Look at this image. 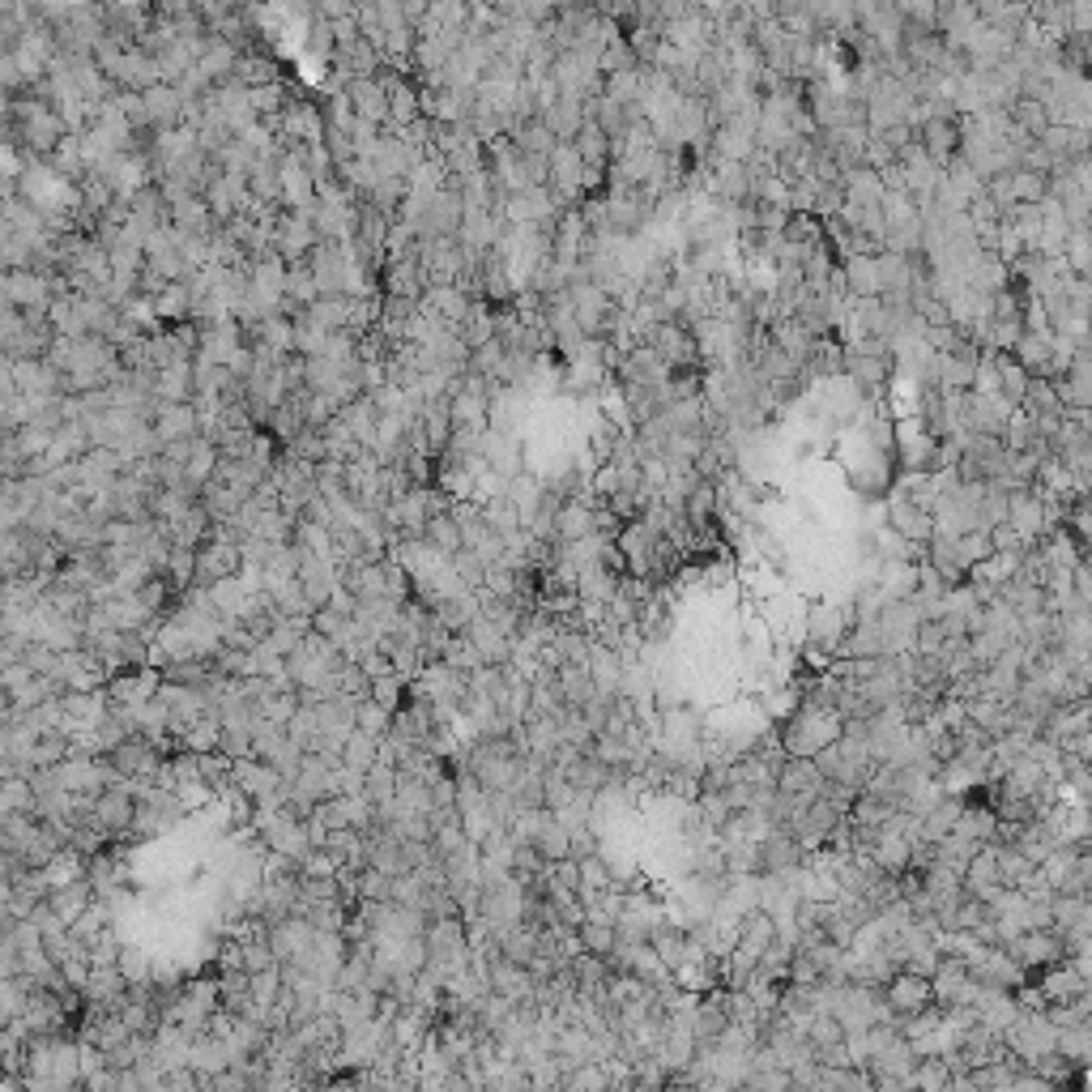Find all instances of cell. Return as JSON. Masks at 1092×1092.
Wrapping results in <instances>:
<instances>
[{
  "mask_svg": "<svg viewBox=\"0 0 1092 1092\" xmlns=\"http://www.w3.org/2000/svg\"><path fill=\"white\" fill-rule=\"evenodd\" d=\"M777 738L785 747V755L794 760H811L816 751L833 747L841 738V718L833 709H820V705H803L785 726H777Z\"/></svg>",
  "mask_w": 1092,
  "mask_h": 1092,
  "instance_id": "6da1fadb",
  "label": "cell"
},
{
  "mask_svg": "<svg viewBox=\"0 0 1092 1092\" xmlns=\"http://www.w3.org/2000/svg\"><path fill=\"white\" fill-rule=\"evenodd\" d=\"M1007 952H1011V961L1024 973H1041V969H1050V965H1063V961H1067L1063 939H1059L1054 926H1046V931H1020V935L1007 944Z\"/></svg>",
  "mask_w": 1092,
  "mask_h": 1092,
  "instance_id": "7a4b0ae2",
  "label": "cell"
},
{
  "mask_svg": "<svg viewBox=\"0 0 1092 1092\" xmlns=\"http://www.w3.org/2000/svg\"><path fill=\"white\" fill-rule=\"evenodd\" d=\"M879 998H883V1007L892 1011V1020H909V1016H918V1011H926V1007L935 1003L931 981H926V977H913V973H892V977L879 985Z\"/></svg>",
  "mask_w": 1092,
  "mask_h": 1092,
  "instance_id": "3957f363",
  "label": "cell"
},
{
  "mask_svg": "<svg viewBox=\"0 0 1092 1092\" xmlns=\"http://www.w3.org/2000/svg\"><path fill=\"white\" fill-rule=\"evenodd\" d=\"M243 572V559H240V542H201L197 547V568H193V585L197 590H210V585H218V581H231V577H240Z\"/></svg>",
  "mask_w": 1092,
  "mask_h": 1092,
  "instance_id": "277c9868",
  "label": "cell"
},
{
  "mask_svg": "<svg viewBox=\"0 0 1092 1092\" xmlns=\"http://www.w3.org/2000/svg\"><path fill=\"white\" fill-rule=\"evenodd\" d=\"M316 231H312V218L308 214H295V210H278L273 218V252L286 260V265H299L308 260V252L316 247Z\"/></svg>",
  "mask_w": 1092,
  "mask_h": 1092,
  "instance_id": "5b68a950",
  "label": "cell"
},
{
  "mask_svg": "<svg viewBox=\"0 0 1092 1092\" xmlns=\"http://www.w3.org/2000/svg\"><path fill=\"white\" fill-rule=\"evenodd\" d=\"M961 892L973 896V900H985V905L998 900L1003 883H998V846H994V841H985V846L973 850V857L965 862V870H961Z\"/></svg>",
  "mask_w": 1092,
  "mask_h": 1092,
  "instance_id": "8992f818",
  "label": "cell"
},
{
  "mask_svg": "<svg viewBox=\"0 0 1092 1092\" xmlns=\"http://www.w3.org/2000/svg\"><path fill=\"white\" fill-rule=\"evenodd\" d=\"M755 853H760V875L764 879H785L803 866L807 850L785 833V828H768L760 841H755Z\"/></svg>",
  "mask_w": 1092,
  "mask_h": 1092,
  "instance_id": "52a82bcc",
  "label": "cell"
},
{
  "mask_svg": "<svg viewBox=\"0 0 1092 1092\" xmlns=\"http://www.w3.org/2000/svg\"><path fill=\"white\" fill-rule=\"evenodd\" d=\"M888 529L896 534V538H905V542H913V547H926L931 542V534H935V521H931V512L926 508H918V504H909V499H900V495H892L888 491Z\"/></svg>",
  "mask_w": 1092,
  "mask_h": 1092,
  "instance_id": "ba28073f",
  "label": "cell"
},
{
  "mask_svg": "<svg viewBox=\"0 0 1092 1092\" xmlns=\"http://www.w3.org/2000/svg\"><path fill=\"white\" fill-rule=\"evenodd\" d=\"M913 137H918V145L926 150V158H931L939 171H944L948 162L961 158V128H956V120L931 116V120H922L913 128Z\"/></svg>",
  "mask_w": 1092,
  "mask_h": 1092,
  "instance_id": "9c48e42d",
  "label": "cell"
},
{
  "mask_svg": "<svg viewBox=\"0 0 1092 1092\" xmlns=\"http://www.w3.org/2000/svg\"><path fill=\"white\" fill-rule=\"evenodd\" d=\"M384 278V295L388 299H406V303H419L427 282H423V269H419V256H401V260H384L380 269Z\"/></svg>",
  "mask_w": 1092,
  "mask_h": 1092,
  "instance_id": "30bf717a",
  "label": "cell"
},
{
  "mask_svg": "<svg viewBox=\"0 0 1092 1092\" xmlns=\"http://www.w3.org/2000/svg\"><path fill=\"white\" fill-rule=\"evenodd\" d=\"M1033 981H1037V990L1046 994V1003L1054 1007V1003H1072V998H1080V994H1092V981L1089 977H1080V973L1072 969L1067 961L1063 965H1050V969L1033 973Z\"/></svg>",
  "mask_w": 1092,
  "mask_h": 1092,
  "instance_id": "8fae6325",
  "label": "cell"
},
{
  "mask_svg": "<svg viewBox=\"0 0 1092 1092\" xmlns=\"http://www.w3.org/2000/svg\"><path fill=\"white\" fill-rule=\"evenodd\" d=\"M346 99H351L355 120L375 124V128L384 132V124H388V95H384V86H380L375 77H359V82H351V86H346Z\"/></svg>",
  "mask_w": 1092,
  "mask_h": 1092,
  "instance_id": "7c38bea8",
  "label": "cell"
},
{
  "mask_svg": "<svg viewBox=\"0 0 1092 1092\" xmlns=\"http://www.w3.org/2000/svg\"><path fill=\"white\" fill-rule=\"evenodd\" d=\"M777 790L790 794V798H798V803H811V798H820L824 777H820L816 760H794V755H790L785 768L777 772Z\"/></svg>",
  "mask_w": 1092,
  "mask_h": 1092,
  "instance_id": "4fadbf2b",
  "label": "cell"
},
{
  "mask_svg": "<svg viewBox=\"0 0 1092 1092\" xmlns=\"http://www.w3.org/2000/svg\"><path fill=\"white\" fill-rule=\"evenodd\" d=\"M141 108H145V124L154 128V132H171V128H180V108H184V99H180V90L175 86H150L145 95H141Z\"/></svg>",
  "mask_w": 1092,
  "mask_h": 1092,
  "instance_id": "5bb4252c",
  "label": "cell"
},
{
  "mask_svg": "<svg viewBox=\"0 0 1092 1092\" xmlns=\"http://www.w3.org/2000/svg\"><path fill=\"white\" fill-rule=\"evenodd\" d=\"M150 427L158 436V449L175 444V440H197V410L193 406H167V401H158V414H154Z\"/></svg>",
  "mask_w": 1092,
  "mask_h": 1092,
  "instance_id": "9a60e30c",
  "label": "cell"
},
{
  "mask_svg": "<svg viewBox=\"0 0 1092 1092\" xmlns=\"http://www.w3.org/2000/svg\"><path fill=\"white\" fill-rule=\"evenodd\" d=\"M414 423H419V431H423V440H427L431 457H440V453L449 449V436H453L449 397H444V401H423V406H419V414H414Z\"/></svg>",
  "mask_w": 1092,
  "mask_h": 1092,
  "instance_id": "2e32d148",
  "label": "cell"
},
{
  "mask_svg": "<svg viewBox=\"0 0 1092 1092\" xmlns=\"http://www.w3.org/2000/svg\"><path fill=\"white\" fill-rule=\"evenodd\" d=\"M594 534V495L585 499H568L555 512V542H581Z\"/></svg>",
  "mask_w": 1092,
  "mask_h": 1092,
  "instance_id": "e0dca14e",
  "label": "cell"
},
{
  "mask_svg": "<svg viewBox=\"0 0 1092 1092\" xmlns=\"http://www.w3.org/2000/svg\"><path fill=\"white\" fill-rule=\"evenodd\" d=\"M585 670H590V679H594V692H598V696H619L623 657H619L614 649L598 644V640H590V657H585Z\"/></svg>",
  "mask_w": 1092,
  "mask_h": 1092,
  "instance_id": "ac0fdd59",
  "label": "cell"
},
{
  "mask_svg": "<svg viewBox=\"0 0 1092 1092\" xmlns=\"http://www.w3.org/2000/svg\"><path fill=\"white\" fill-rule=\"evenodd\" d=\"M555 692H559V705H564L568 713H581V709L598 696L585 666H559V670H555Z\"/></svg>",
  "mask_w": 1092,
  "mask_h": 1092,
  "instance_id": "d6986e66",
  "label": "cell"
},
{
  "mask_svg": "<svg viewBox=\"0 0 1092 1092\" xmlns=\"http://www.w3.org/2000/svg\"><path fill=\"white\" fill-rule=\"evenodd\" d=\"M649 948H653V956H657L666 969L675 973L683 965V956H687V931H683L679 922L662 918V922L649 931Z\"/></svg>",
  "mask_w": 1092,
  "mask_h": 1092,
  "instance_id": "ffe728a7",
  "label": "cell"
},
{
  "mask_svg": "<svg viewBox=\"0 0 1092 1092\" xmlns=\"http://www.w3.org/2000/svg\"><path fill=\"white\" fill-rule=\"evenodd\" d=\"M841 273H846V295L850 299H879L883 295V282H879V256H850L841 260Z\"/></svg>",
  "mask_w": 1092,
  "mask_h": 1092,
  "instance_id": "44dd1931",
  "label": "cell"
},
{
  "mask_svg": "<svg viewBox=\"0 0 1092 1092\" xmlns=\"http://www.w3.org/2000/svg\"><path fill=\"white\" fill-rule=\"evenodd\" d=\"M1050 926L1059 935H1072V931H1092V905L1089 896H1059L1050 900Z\"/></svg>",
  "mask_w": 1092,
  "mask_h": 1092,
  "instance_id": "7402d4cb",
  "label": "cell"
},
{
  "mask_svg": "<svg viewBox=\"0 0 1092 1092\" xmlns=\"http://www.w3.org/2000/svg\"><path fill=\"white\" fill-rule=\"evenodd\" d=\"M150 308H154V316H158V325H162V329L184 325V321H188V312H193V290H188V282H167V290H162V295H154V299H150Z\"/></svg>",
  "mask_w": 1092,
  "mask_h": 1092,
  "instance_id": "603a6c76",
  "label": "cell"
},
{
  "mask_svg": "<svg viewBox=\"0 0 1092 1092\" xmlns=\"http://www.w3.org/2000/svg\"><path fill=\"white\" fill-rule=\"evenodd\" d=\"M538 120L547 124V132L555 137V141H572L577 132H581V124H585V99H559L551 112H542Z\"/></svg>",
  "mask_w": 1092,
  "mask_h": 1092,
  "instance_id": "cb8c5ba5",
  "label": "cell"
},
{
  "mask_svg": "<svg viewBox=\"0 0 1092 1092\" xmlns=\"http://www.w3.org/2000/svg\"><path fill=\"white\" fill-rule=\"evenodd\" d=\"M47 325L56 338H90L86 325H82V308H77V295H56L52 308H47Z\"/></svg>",
  "mask_w": 1092,
  "mask_h": 1092,
  "instance_id": "d4e9b609",
  "label": "cell"
},
{
  "mask_svg": "<svg viewBox=\"0 0 1092 1092\" xmlns=\"http://www.w3.org/2000/svg\"><path fill=\"white\" fill-rule=\"evenodd\" d=\"M892 816H896L892 803H883V798H875V794H857L850 816H846V824H850V828H862V833H879Z\"/></svg>",
  "mask_w": 1092,
  "mask_h": 1092,
  "instance_id": "484cf974",
  "label": "cell"
},
{
  "mask_svg": "<svg viewBox=\"0 0 1092 1092\" xmlns=\"http://www.w3.org/2000/svg\"><path fill=\"white\" fill-rule=\"evenodd\" d=\"M948 1084H952V1072H948V1063L939 1054L918 1059L913 1072L905 1076V1089L909 1092H948Z\"/></svg>",
  "mask_w": 1092,
  "mask_h": 1092,
  "instance_id": "4316f807",
  "label": "cell"
},
{
  "mask_svg": "<svg viewBox=\"0 0 1092 1092\" xmlns=\"http://www.w3.org/2000/svg\"><path fill=\"white\" fill-rule=\"evenodd\" d=\"M231 82H240L243 90H260V86L278 82V65H273V56H265V52H243L240 60H236Z\"/></svg>",
  "mask_w": 1092,
  "mask_h": 1092,
  "instance_id": "83f0119b",
  "label": "cell"
},
{
  "mask_svg": "<svg viewBox=\"0 0 1092 1092\" xmlns=\"http://www.w3.org/2000/svg\"><path fill=\"white\" fill-rule=\"evenodd\" d=\"M282 299H286V303H295V308H312V303L321 299V290H316V278H312L308 260L286 265V278H282Z\"/></svg>",
  "mask_w": 1092,
  "mask_h": 1092,
  "instance_id": "f1b7e54d",
  "label": "cell"
},
{
  "mask_svg": "<svg viewBox=\"0 0 1092 1092\" xmlns=\"http://www.w3.org/2000/svg\"><path fill=\"white\" fill-rule=\"evenodd\" d=\"M683 521L692 525V529H709V525H718V486L713 483H700L687 499H683Z\"/></svg>",
  "mask_w": 1092,
  "mask_h": 1092,
  "instance_id": "f546056e",
  "label": "cell"
},
{
  "mask_svg": "<svg viewBox=\"0 0 1092 1092\" xmlns=\"http://www.w3.org/2000/svg\"><path fill=\"white\" fill-rule=\"evenodd\" d=\"M423 542H427L431 551H440L444 559H453V555L462 551V529H457V521H453L449 512H436V516L423 525Z\"/></svg>",
  "mask_w": 1092,
  "mask_h": 1092,
  "instance_id": "4dcf8cb0",
  "label": "cell"
},
{
  "mask_svg": "<svg viewBox=\"0 0 1092 1092\" xmlns=\"http://www.w3.org/2000/svg\"><path fill=\"white\" fill-rule=\"evenodd\" d=\"M961 811H965V798H939V803L922 816V837H926V841H944V837L956 828Z\"/></svg>",
  "mask_w": 1092,
  "mask_h": 1092,
  "instance_id": "1f68e13d",
  "label": "cell"
},
{
  "mask_svg": "<svg viewBox=\"0 0 1092 1092\" xmlns=\"http://www.w3.org/2000/svg\"><path fill=\"white\" fill-rule=\"evenodd\" d=\"M841 188H846V201H850V205H879V201H883V180H879V171H870V167H853L850 175L841 180Z\"/></svg>",
  "mask_w": 1092,
  "mask_h": 1092,
  "instance_id": "d6a6232c",
  "label": "cell"
},
{
  "mask_svg": "<svg viewBox=\"0 0 1092 1092\" xmlns=\"http://www.w3.org/2000/svg\"><path fill=\"white\" fill-rule=\"evenodd\" d=\"M1054 1054H1063L1067 1063L1076 1067H1089L1092 1059V1020L1089 1024H1072V1029H1059L1054 1037Z\"/></svg>",
  "mask_w": 1092,
  "mask_h": 1092,
  "instance_id": "836d02e7",
  "label": "cell"
},
{
  "mask_svg": "<svg viewBox=\"0 0 1092 1092\" xmlns=\"http://www.w3.org/2000/svg\"><path fill=\"white\" fill-rule=\"evenodd\" d=\"M529 846L542 853V862H559V857H572V837H568V828H564L555 816H547V824L538 828V837H534Z\"/></svg>",
  "mask_w": 1092,
  "mask_h": 1092,
  "instance_id": "e575fe53",
  "label": "cell"
},
{
  "mask_svg": "<svg viewBox=\"0 0 1092 1092\" xmlns=\"http://www.w3.org/2000/svg\"><path fill=\"white\" fill-rule=\"evenodd\" d=\"M483 508V521L499 534V538H508V534H521V512H516V504L508 499V491L504 495H491L479 504Z\"/></svg>",
  "mask_w": 1092,
  "mask_h": 1092,
  "instance_id": "d590c367",
  "label": "cell"
},
{
  "mask_svg": "<svg viewBox=\"0 0 1092 1092\" xmlns=\"http://www.w3.org/2000/svg\"><path fill=\"white\" fill-rule=\"evenodd\" d=\"M197 504L205 508V516H210V521H236L243 495L240 491H231V486H223V483H205V491H201V499H197Z\"/></svg>",
  "mask_w": 1092,
  "mask_h": 1092,
  "instance_id": "8d00e7d4",
  "label": "cell"
},
{
  "mask_svg": "<svg viewBox=\"0 0 1092 1092\" xmlns=\"http://www.w3.org/2000/svg\"><path fill=\"white\" fill-rule=\"evenodd\" d=\"M542 495H547V486H542V479H538V474H529V470H525L521 479H512V483H508V499L516 504V512H521V525H525V521H529V516L542 508Z\"/></svg>",
  "mask_w": 1092,
  "mask_h": 1092,
  "instance_id": "74e56055",
  "label": "cell"
},
{
  "mask_svg": "<svg viewBox=\"0 0 1092 1092\" xmlns=\"http://www.w3.org/2000/svg\"><path fill=\"white\" fill-rule=\"evenodd\" d=\"M990 918H994V913H990L985 900H973V896L961 892V900H956V909H952V922H948V935H973V931H981Z\"/></svg>",
  "mask_w": 1092,
  "mask_h": 1092,
  "instance_id": "f35d334b",
  "label": "cell"
},
{
  "mask_svg": "<svg viewBox=\"0 0 1092 1092\" xmlns=\"http://www.w3.org/2000/svg\"><path fill=\"white\" fill-rule=\"evenodd\" d=\"M666 1084H670V1076H666V1067H662L653 1054L627 1063V1089L632 1092H662Z\"/></svg>",
  "mask_w": 1092,
  "mask_h": 1092,
  "instance_id": "ab89813d",
  "label": "cell"
},
{
  "mask_svg": "<svg viewBox=\"0 0 1092 1092\" xmlns=\"http://www.w3.org/2000/svg\"><path fill=\"white\" fill-rule=\"evenodd\" d=\"M577 944H581V952L585 956H598V961H607L610 952H614V922H581L577 926Z\"/></svg>",
  "mask_w": 1092,
  "mask_h": 1092,
  "instance_id": "60d3db41",
  "label": "cell"
},
{
  "mask_svg": "<svg viewBox=\"0 0 1092 1092\" xmlns=\"http://www.w3.org/2000/svg\"><path fill=\"white\" fill-rule=\"evenodd\" d=\"M1011 644V636L1007 632H994V627H985V632H977L969 636V657L977 670H990L998 657H1003V649Z\"/></svg>",
  "mask_w": 1092,
  "mask_h": 1092,
  "instance_id": "b9f144b4",
  "label": "cell"
},
{
  "mask_svg": "<svg viewBox=\"0 0 1092 1092\" xmlns=\"http://www.w3.org/2000/svg\"><path fill=\"white\" fill-rule=\"evenodd\" d=\"M1007 521V491H998L994 483L981 486V499H977V529L990 534L994 525Z\"/></svg>",
  "mask_w": 1092,
  "mask_h": 1092,
  "instance_id": "7bdbcfd3",
  "label": "cell"
},
{
  "mask_svg": "<svg viewBox=\"0 0 1092 1092\" xmlns=\"http://www.w3.org/2000/svg\"><path fill=\"white\" fill-rule=\"evenodd\" d=\"M375 760H380V738H371V734H359V729H355V734L346 738V747H342V764L367 777V768H371Z\"/></svg>",
  "mask_w": 1092,
  "mask_h": 1092,
  "instance_id": "ee69618b",
  "label": "cell"
},
{
  "mask_svg": "<svg viewBox=\"0 0 1092 1092\" xmlns=\"http://www.w3.org/2000/svg\"><path fill=\"white\" fill-rule=\"evenodd\" d=\"M1046 197H1050V175L1011 171V201H1016V205H1041Z\"/></svg>",
  "mask_w": 1092,
  "mask_h": 1092,
  "instance_id": "f6af8a7d",
  "label": "cell"
},
{
  "mask_svg": "<svg viewBox=\"0 0 1092 1092\" xmlns=\"http://www.w3.org/2000/svg\"><path fill=\"white\" fill-rule=\"evenodd\" d=\"M1059 256H1063V265H1067L1072 278H1089V269H1092L1089 231H1072V236L1063 240V247H1059Z\"/></svg>",
  "mask_w": 1092,
  "mask_h": 1092,
  "instance_id": "bcb514c9",
  "label": "cell"
},
{
  "mask_svg": "<svg viewBox=\"0 0 1092 1092\" xmlns=\"http://www.w3.org/2000/svg\"><path fill=\"white\" fill-rule=\"evenodd\" d=\"M1033 870H1037V866H1033L1020 850H1003V846H998V883H1003V888H1016V892H1020V888L1033 879Z\"/></svg>",
  "mask_w": 1092,
  "mask_h": 1092,
  "instance_id": "7dc6e473",
  "label": "cell"
},
{
  "mask_svg": "<svg viewBox=\"0 0 1092 1092\" xmlns=\"http://www.w3.org/2000/svg\"><path fill=\"white\" fill-rule=\"evenodd\" d=\"M449 572H453V577H457V585H462V590H470V594H479V590H483V581H486L483 559H479L474 551H457V555L449 559Z\"/></svg>",
  "mask_w": 1092,
  "mask_h": 1092,
  "instance_id": "c3c4849f",
  "label": "cell"
},
{
  "mask_svg": "<svg viewBox=\"0 0 1092 1092\" xmlns=\"http://www.w3.org/2000/svg\"><path fill=\"white\" fill-rule=\"evenodd\" d=\"M747 1092H794L790 1084V1072L785 1067H764V1063H751L747 1080H742Z\"/></svg>",
  "mask_w": 1092,
  "mask_h": 1092,
  "instance_id": "681fc988",
  "label": "cell"
},
{
  "mask_svg": "<svg viewBox=\"0 0 1092 1092\" xmlns=\"http://www.w3.org/2000/svg\"><path fill=\"white\" fill-rule=\"evenodd\" d=\"M627 69H640V65H636V56H632L627 39L619 34L614 43H607V47L598 52V73H602V77H610V73H627Z\"/></svg>",
  "mask_w": 1092,
  "mask_h": 1092,
  "instance_id": "f907efd6",
  "label": "cell"
},
{
  "mask_svg": "<svg viewBox=\"0 0 1092 1092\" xmlns=\"http://www.w3.org/2000/svg\"><path fill=\"white\" fill-rule=\"evenodd\" d=\"M1089 888H1092V857H1089V850H1084V853H1076L1072 870L1063 875V883H1059L1054 892H1059V896H1089Z\"/></svg>",
  "mask_w": 1092,
  "mask_h": 1092,
  "instance_id": "816d5d0a",
  "label": "cell"
},
{
  "mask_svg": "<svg viewBox=\"0 0 1092 1092\" xmlns=\"http://www.w3.org/2000/svg\"><path fill=\"white\" fill-rule=\"evenodd\" d=\"M388 718H393V713L380 709L375 700H359V705H355V729H359V734L384 738V734H388Z\"/></svg>",
  "mask_w": 1092,
  "mask_h": 1092,
  "instance_id": "f5cc1de1",
  "label": "cell"
},
{
  "mask_svg": "<svg viewBox=\"0 0 1092 1092\" xmlns=\"http://www.w3.org/2000/svg\"><path fill=\"white\" fill-rule=\"evenodd\" d=\"M956 555L965 559V568H977V564H985V559H990V538H985L981 529H969V534H961V538H956Z\"/></svg>",
  "mask_w": 1092,
  "mask_h": 1092,
  "instance_id": "db71d44e",
  "label": "cell"
},
{
  "mask_svg": "<svg viewBox=\"0 0 1092 1092\" xmlns=\"http://www.w3.org/2000/svg\"><path fill=\"white\" fill-rule=\"evenodd\" d=\"M985 538H990V555H1024V551H1029V542H1024V538H1020L1007 521H1003V525H994Z\"/></svg>",
  "mask_w": 1092,
  "mask_h": 1092,
  "instance_id": "11a10c76",
  "label": "cell"
},
{
  "mask_svg": "<svg viewBox=\"0 0 1092 1092\" xmlns=\"http://www.w3.org/2000/svg\"><path fill=\"white\" fill-rule=\"evenodd\" d=\"M1063 303L1076 312V316H1089V303H1092V286L1089 278H1063Z\"/></svg>",
  "mask_w": 1092,
  "mask_h": 1092,
  "instance_id": "9f6ffc18",
  "label": "cell"
},
{
  "mask_svg": "<svg viewBox=\"0 0 1092 1092\" xmlns=\"http://www.w3.org/2000/svg\"><path fill=\"white\" fill-rule=\"evenodd\" d=\"M785 985H820V969H816V961L807 952H794L785 961Z\"/></svg>",
  "mask_w": 1092,
  "mask_h": 1092,
  "instance_id": "6f0895ef",
  "label": "cell"
},
{
  "mask_svg": "<svg viewBox=\"0 0 1092 1092\" xmlns=\"http://www.w3.org/2000/svg\"><path fill=\"white\" fill-rule=\"evenodd\" d=\"M568 837H572V857H577V862L602 853V833H598L594 824H581V828H572Z\"/></svg>",
  "mask_w": 1092,
  "mask_h": 1092,
  "instance_id": "680465c9",
  "label": "cell"
},
{
  "mask_svg": "<svg viewBox=\"0 0 1092 1092\" xmlns=\"http://www.w3.org/2000/svg\"><path fill=\"white\" fill-rule=\"evenodd\" d=\"M375 22H380V30H401L406 26V9L397 0H375Z\"/></svg>",
  "mask_w": 1092,
  "mask_h": 1092,
  "instance_id": "91938a15",
  "label": "cell"
},
{
  "mask_svg": "<svg viewBox=\"0 0 1092 1092\" xmlns=\"http://www.w3.org/2000/svg\"><path fill=\"white\" fill-rule=\"evenodd\" d=\"M1011 1092H1054V1084H1046V1080H1037V1076L1020 1072V1076L1011 1080Z\"/></svg>",
  "mask_w": 1092,
  "mask_h": 1092,
  "instance_id": "94428289",
  "label": "cell"
},
{
  "mask_svg": "<svg viewBox=\"0 0 1092 1092\" xmlns=\"http://www.w3.org/2000/svg\"><path fill=\"white\" fill-rule=\"evenodd\" d=\"M0 397H17V388H13V359L9 355H0Z\"/></svg>",
  "mask_w": 1092,
  "mask_h": 1092,
  "instance_id": "6125c7cd",
  "label": "cell"
},
{
  "mask_svg": "<svg viewBox=\"0 0 1092 1092\" xmlns=\"http://www.w3.org/2000/svg\"><path fill=\"white\" fill-rule=\"evenodd\" d=\"M662 1092H700V1089H696V1084H687L683 1076H670V1084H666Z\"/></svg>",
  "mask_w": 1092,
  "mask_h": 1092,
  "instance_id": "be15d7a7",
  "label": "cell"
},
{
  "mask_svg": "<svg viewBox=\"0 0 1092 1092\" xmlns=\"http://www.w3.org/2000/svg\"><path fill=\"white\" fill-rule=\"evenodd\" d=\"M948 1092H977L969 1084V1076H952V1084H948Z\"/></svg>",
  "mask_w": 1092,
  "mask_h": 1092,
  "instance_id": "e7e4bbea",
  "label": "cell"
}]
</instances>
